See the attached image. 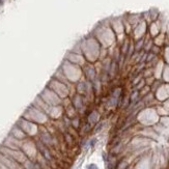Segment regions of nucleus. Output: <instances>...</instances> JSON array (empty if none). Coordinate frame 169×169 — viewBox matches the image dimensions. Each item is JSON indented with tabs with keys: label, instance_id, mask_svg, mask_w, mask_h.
<instances>
[{
	"label": "nucleus",
	"instance_id": "1",
	"mask_svg": "<svg viewBox=\"0 0 169 169\" xmlns=\"http://www.w3.org/2000/svg\"><path fill=\"white\" fill-rule=\"evenodd\" d=\"M79 46L82 55L86 59V61L89 63H93L97 60L100 53V45L95 37H88V39H82L79 43Z\"/></svg>",
	"mask_w": 169,
	"mask_h": 169
},
{
	"label": "nucleus",
	"instance_id": "2",
	"mask_svg": "<svg viewBox=\"0 0 169 169\" xmlns=\"http://www.w3.org/2000/svg\"><path fill=\"white\" fill-rule=\"evenodd\" d=\"M59 68L61 70L63 76L66 77V79L68 80V82L70 84H76L81 80L82 76H83V71L82 68L77 64L71 63L68 60L64 59L63 62Z\"/></svg>",
	"mask_w": 169,
	"mask_h": 169
},
{
	"label": "nucleus",
	"instance_id": "3",
	"mask_svg": "<svg viewBox=\"0 0 169 169\" xmlns=\"http://www.w3.org/2000/svg\"><path fill=\"white\" fill-rule=\"evenodd\" d=\"M22 117L39 124V126H45L49 121V116L47 115V113L39 110V109H37L36 107H34L32 105H30L29 107L24 111Z\"/></svg>",
	"mask_w": 169,
	"mask_h": 169
},
{
	"label": "nucleus",
	"instance_id": "4",
	"mask_svg": "<svg viewBox=\"0 0 169 169\" xmlns=\"http://www.w3.org/2000/svg\"><path fill=\"white\" fill-rule=\"evenodd\" d=\"M47 87L52 89L61 100L68 99V95H70V93H71L70 85H68V84L63 83V82L59 81V80L55 79V78H53V77L51 78V80L48 82Z\"/></svg>",
	"mask_w": 169,
	"mask_h": 169
},
{
	"label": "nucleus",
	"instance_id": "5",
	"mask_svg": "<svg viewBox=\"0 0 169 169\" xmlns=\"http://www.w3.org/2000/svg\"><path fill=\"white\" fill-rule=\"evenodd\" d=\"M16 124H17L18 127H20V128L22 129V131H23L29 138H33V137L37 136L39 132V128H41V126L32 123V121H28V119L24 118V117L22 116L18 119Z\"/></svg>",
	"mask_w": 169,
	"mask_h": 169
},
{
	"label": "nucleus",
	"instance_id": "6",
	"mask_svg": "<svg viewBox=\"0 0 169 169\" xmlns=\"http://www.w3.org/2000/svg\"><path fill=\"white\" fill-rule=\"evenodd\" d=\"M39 95L44 100V102H45L46 104H48L49 106L62 105V101H63V100H61L52 89H50V88L47 87V86L42 90Z\"/></svg>",
	"mask_w": 169,
	"mask_h": 169
},
{
	"label": "nucleus",
	"instance_id": "7",
	"mask_svg": "<svg viewBox=\"0 0 169 169\" xmlns=\"http://www.w3.org/2000/svg\"><path fill=\"white\" fill-rule=\"evenodd\" d=\"M21 150H23L24 154L27 156L28 159L36 160V157H37V155H39V150H37L35 141H33L31 138H27V139L23 140Z\"/></svg>",
	"mask_w": 169,
	"mask_h": 169
},
{
	"label": "nucleus",
	"instance_id": "8",
	"mask_svg": "<svg viewBox=\"0 0 169 169\" xmlns=\"http://www.w3.org/2000/svg\"><path fill=\"white\" fill-rule=\"evenodd\" d=\"M64 59L68 60V62H71V63H74V64H77V66H81V68H83V66L87 63L86 59L84 58V56L81 54V53L74 52V51H72V50L66 54V56L64 57Z\"/></svg>",
	"mask_w": 169,
	"mask_h": 169
},
{
	"label": "nucleus",
	"instance_id": "9",
	"mask_svg": "<svg viewBox=\"0 0 169 169\" xmlns=\"http://www.w3.org/2000/svg\"><path fill=\"white\" fill-rule=\"evenodd\" d=\"M85 102H86V98L79 95V93H75L72 97V99H71L72 105L74 106V108L77 110V112H80V113L83 112V110L85 109Z\"/></svg>",
	"mask_w": 169,
	"mask_h": 169
},
{
	"label": "nucleus",
	"instance_id": "10",
	"mask_svg": "<svg viewBox=\"0 0 169 169\" xmlns=\"http://www.w3.org/2000/svg\"><path fill=\"white\" fill-rule=\"evenodd\" d=\"M39 140L42 142L43 144H45V145H47L48 147H50V146H52L53 144H54V137L52 136V134H51L49 131L47 130H39Z\"/></svg>",
	"mask_w": 169,
	"mask_h": 169
},
{
	"label": "nucleus",
	"instance_id": "11",
	"mask_svg": "<svg viewBox=\"0 0 169 169\" xmlns=\"http://www.w3.org/2000/svg\"><path fill=\"white\" fill-rule=\"evenodd\" d=\"M22 142L23 141L16 139L15 137H13L12 135L8 134L7 136H6V138L4 139V141L2 142V145L6 146V147L8 148H12V150H21Z\"/></svg>",
	"mask_w": 169,
	"mask_h": 169
},
{
	"label": "nucleus",
	"instance_id": "12",
	"mask_svg": "<svg viewBox=\"0 0 169 169\" xmlns=\"http://www.w3.org/2000/svg\"><path fill=\"white\" fill-rule=\"evenodd\" d=\"M82 71H83V74L85 75V78L87 81L92 83V82L97 79V72H95V68L92 63L87 62V63L82 68Z\"/></svg>",
	"mask_w": 169,
	"mask_h": 169
},
{
	"label": "nucleus",
	"instance_id": "13",
	"mask_svg": "<svg viewBox=\"0 0 169 169\" xmlns=\"http://www.w3.org/2000/svg\"><path fill=\"white\" fill-rule=\"evenodd\" d=\"M10 135H12V136L15 137L16 139L21 140V141L29 138V137L22 131V129L20 128V127H18L17 124H14V127H13L12 130H10Z\"/></svg>",
	"mask_w": 169,
	"mask_h": 169
},
{
	"label": "nucleus",
	"instance_id": "14",
	"mask_svg": "<svg viewBox=\"0 0 169 169\" xmlns=\"http://www.w3.org/2000/svg\"><path fill=\"white\" fill-rule=\"evenodd\" d=\"M31 105L34 106V107H36L37 109H39V110L44 111L45 113H47V111H48L49 107H50L48 104H46L45 102H44V100L42 99L39 95H37V97L35 98L34 101L32 102V104H31Z\"/></svg>",
	"mask_w": 169,
	"mask_h": 169
},
{
	"label": "nucleus",
	"instance_id": "15",
	"mask_svg": "<svg viewBox=\"0 0 169 169\" xmlns=\"http://www.w3.org/2000/svg\"><path fill=\"white\" fill-rule=\"evenodd\" d=\"M99 121H100V114H99L98 111L93 110L87 115V123L89 124L90 126H95V124H97L98 123H99Z\"/></svg>",
	"mask_w": 169,
	"mask_h": 169
},
{
	"label": "nucleus",
	"instance_id": "16",
	"mask_svg": "<svg viewBox=\"0 0 169 169\" xmlns=\"http://www.w3.org/2000/svg\"><path fill=\"white\" fill-rule=\"evenodd\" d=\"M71 126L75 129V130H78L81 127V119H80V116H74L73 118H71Z\"/></svg>",
	"mask_w": 169,
	"mask_h": 169
},
{
	"label": "nucleus",
	"instance_id": "17",
	"mask_svg": "<svg viewBox=\"0 0 169 169\" xmlns=\"http://www.w3.org/2000/svg\"><path fill=\"white\" fill-rule=\"evenodd\" d=\"M90 129H92V126H90L88 123H86L85 124H84L83 127L81 128V133L82 134H85V133H88L90 131Z\"/></svg>",
	"mask_w": 169,
	"mask_h": 169
},
{
	"label": "nucleus",
	"instance_id": "18",
	"mask_svg": "<svg viewBox=\"0 0 169 169\" xmlns=\"http://www.w3.org/2000/svg\"><path fill=\"white\" fill-rule=\"evenodd\" d=\"M103 127H104V124L103 123H100V124H98L97 126H95V133H98V132H100V131L103 129Z\"/></svg>",
	"mask_w": 169,
	"mask_h": 169
},
{
	"label": "nucleus",
	"instance_id": "19",
	"mask_svg": "<svg viewBox=\"0 0 169 169\" xmlns=\"http://www.w3.org/2000/svg\"><path fill=\"white\" fill-rule=\"evenodd\" d=\"M87 169H99V168H98V166L95 164H89V165H87Z\"/></svg>",
	"mask_w": 169,
	"mask_h": 169
},
{
	"label": "nucleus",
	"instance_id": "20",
	"mask_svg": "<svg viewBox=\"0 0 169 169\" xmlns=\"http://www.w3.org/2000/svg\"><path fill=\"white\" fill-rule=\"evenodd\" d=\"M18 169H25V168H24V167H22V165H20V167L18 168Z\"/></svg>",
	"mask_w": 169,
	"mask_h": 169
},
{
	"label": "nucleus",
	"instance_id": "21",
	"mask_svg": "<svg viewBox=\"0 0 169 169\" xmlns=\"http://www.w3.org/2000/svg\"><path fill=\"white\" fill-rule=\"evenodd\" d=\"M127 169H131V168H130V167H128V168H127Z\"/></svg>",
	"mask_w": 169,
	"mask_h": 169
}]
</instances>
